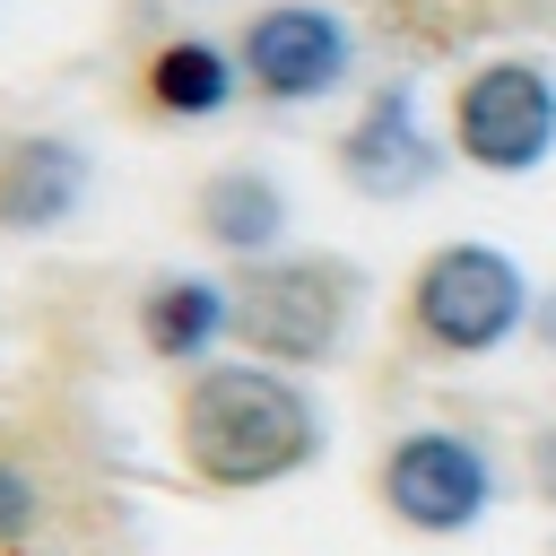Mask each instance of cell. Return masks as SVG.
<instances>
[{
  "label": "cell",
  "instance_id": "1",
  "mask_svg": "<svg viewBox=\"0 0 556 556\" xmlns=\"http://www.w3.org/2000/svg\"><path fill=\"white\" fill-rule=\"evenodd\" d=\"M165 434H174V460L200 495H261V486H287L321 460V400L287 365L208 356V365L174 374Z\"/></svg>",
  "mask_w": 556,
  "mask_h": 556
},
{
  "label": "cell",
  "instance_id": "2",
  "mask_svg": "<svg viewBox=\"0 0 556 556\" xmlns=\"http://www.w3.org/2000/svg\"><path fill=\"white\" fill-rule=\"evenodd\" d=\"M130 513L78 426L0 417V556H122Z\"/></svg>",
  "mask_w": 556,
  "mask_h": 556
},
{
  "label": "cell",
  "instance_id": "3",
  "mask_svg": "<svg viewBox=\"0 0 556 556\" xmlns=\"http://www.w3.org/2000/svg\"><path fill=\"white\" fill-rule=\"evenodd\" d=\"M530 321V269L504 252V243H478V235H443L408 261L400 278V339L408 356H434V365H478L495 348H513Z\"/></svg>",
  "mask_w": 556,
  "mask_h": 556
},
{
  "label": "cell",
  "instance_id": "4",
  "mask_svg": "<svg viewBox=\"0 0 556 556\" xmlns=\"http://www.w3.org/2000/svg\"><path fill=\"white\" fill-rule=\"evenodd\" d=\"M356 313H365V269L339 252H269L226 278V339L287 374L330 365L348 348Z\"/></svg>",
  "mask_w": 556,
  "mask_h": 556
},
{
  "label": "cell",
  "instance_id": "5",
  "mask_svg": "<svg viewBox=\"0 0 556 556\" xmlns=\"http://www.w3.org/2000/svg\"><path fill=\"white\" fill-rule=\"evenodd\" d=\"M443 148L469 174L521 182L556 156V61L539 52H478L443 96Z\"/></svg>",
  "mask_w": 556,
  "mask_h": 556
},
{
  "label": "cell",
  "instance_id": "6",
  "mask_svg": "<svg viewBox=\"0 0 556 556\" xmlns=\"http://www.w3.org/2000/svg\"><path fill=\"white\" fill-rule=\"evenodd\" d=\"M374 504H382V521H400L408 539H460V530H478L486 521V504H495V469H486V452L469 443V434H452V426H408V434H391L382 452H374Z\"/></svg>",
  "mask_w": 556,
  "mask_h": 556
},
{
  "label": "cell",
  "instance_id": "7",
  "mask_svg": "<svg viewBox=\"0 0 556 556\" xmlns=\"http://www.w3.org/2000/svg\"><path fill=\"white\" fill-rule=\"evenodd\" d=\"M226 43L243 70V96H261V104H321L356 70V35L321 0H261Z\"/></svg>",
  "mask_w": 556,
  "mask_h": 556
},
{
  "label": "cell",
  "instance_id": "8",
  "mask_svg": "<svg viewBox=\"0 0 556 556\" xmlns=\"http://www.w3.org/2000/svg\"><path fill=\"white\" fill-rule=\"evenodd\" d=\"M443 139L426 130V104H417V87L408 78H374L365 96H356V113L339 122V139H330V174L356 191V200H417L434 174H443Z\"/></svg>",
  "mask_w": 556,
  "mask_h": 556
},
{
  "label": "cell",
  "instance_id": "9",
  "mask_svg": "<svg viewBox=\"0 0 556 556\" xmlns=\"http://www.w3.org/2000/svg\"><path fill=\"white\" fill-rule=\"evenodd\" d=\"M96 191V156L70 130H0V243L70 226Z\"/></svg>",
  "mask_w": 556,
  "mask_h": 556
},
{
  "label": "cell",
  "instance_id": "10",
  "mask_svg": "<svg viewBox=\"0 0 556 556\" xmlns=\"http://www.w3.org/2000/svg\"><path fill=\"white\" fill-rule=\"evenodd\" d=\"M191 235L208 252H226L235 269L243 261H269L287 243V182L261 174V165H208L191 182Z\"/></svg>",
  "mask_w": 556,
  "mask_h": 556
},
{
  "label": "cell",
  "instance_id": "11",
  "mask_svg": "<svg viewBox=\"0 0 556 556\" xmlns=\"http://www.w3.org/2000/svg\"><path fill=\"white\" fill-rule=\"evenodd\" d=\"M235 96H243V70H235V43H217V35H165L139 61V104L165 122H208Z\"/></svg>",
  "mask_w": 556,
  "mask_h": 556
},
{
  "label": "cell",
  "instance_id": "12",
  "mask_svg": "<svg viewBox=\"0 0 556 556\" xmlns=\"http://www.w3.org/2000/svg\"><path fill=\"white\" fill-rule=\"evenodd\" d=\"M226 339V278H182L165 269L148 295H139V348L174 374L208 365V348Z\"/></svg>",
  "mask_w": 556,
  "mask_h": 556
},
{
  "label": "cell",
  "instance_id": "13",
  "mask_svg": "<svg viewBox=\"0 0 556 556\" xmlns=\"http://www.w3.org/2000/svg\"><path fill=\"white\" fill-rule=\"evenodd\" d=\"M530 486H539V504H556V426L530 434Z\"/></svg>",
  "mask_w": 556,
  "mask_h": 556
}]
</instances>
